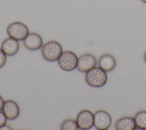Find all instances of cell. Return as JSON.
<instances>
[{"label":"cell","instance_id":"obj_17","mask_svg":"<svg viewBox=\"0 0 146 130\" xmlns=\"http://www.w3.org/2000/svg\"><path fill=\"white\" fill-rule=\"evenodd\" d=\"M4 100L3 99V97L0 95V111H1L2 110L3 105H4Z\"/></svg>","mask_w":146,"mask_h":130},{"label":"cell","instance_id":"obj_5","mask_svg":"<svg viewBox=\"0 0 146 130\" xmlns=\"http://www.w3.org/2000/svg\"><path fill=\"white\" fill-rule=\"evenodd\" d=\"M76 121L79 129H90L94 126V114L89 110H82L78 114Z\"/></svg>","mask_w":146,"mask_h":130},{"label":"cell","instance_id":"obj_13","mask_svg":"<svg viewBox=\"0 0 146 130\" xmlns=\"http://www.w3.org/2000/svg\"><path fill=\"white\" fill-rule=\"evenodd\" d=\"M136 128L142 130L146 129V111L142 110L137 112L134 117Z\"/></svg>","mask_w":146,"mask_h":130},{"label":"cell","instance_id":"obj_10","mask_svg":"<svg viewBox=\"0 0 146 130\" xmlns=\"http://www.w3.org/2000/svg\"><path fill=\"white\" fill-rule=\"evenodd\" d=\"M1 49L6 56H14L16 54L19 50V41L9 37L2 42Z\"/></svg>","mask_w":146,"mask_h":130},{"label":"cell","instance_id":"obj_11","mask_svg":"<svg viewBox=\"0 0 146 130\" xmlns=\"http://www.w3.org/2000/svg\"><path fill=\"white\" fill-rule=\"evenodd\" d=\"M99 67L106 72L112 71L116 66V60L111 54H104L99 58L98 61Z\"/></svg>","mask_w":146,"mask_h":130},{"label":"cell","instance_id":"obj_12","mask_svg":"<svg viewBox=\"0 0 146 130\" xmlns=\"http://www.w3.org/2000/svg\"><path fill=\"white\" fill-rule=\"evenodd\" d=\"M115 128L117 130H135L136 125L134 118L123 117L119 119L115 124Z\"/></svg>","mask_w":146,"mask_h":130},{"label":"cell","instance_id":"obj_18","mask_svg":"<svg viewBox=\"0 0 146 130\" xmlns=\"http://www.w3.org/2000/svg\"><path fill=\"white\" fill-rule=\"evenodd\" d=\"M144 61H145V62L146 63V51L145 52V53H144Z\"/></svg>","mask_w":146,"mask_h":130},{"label":"cell","instance_id":"obj_7","mask_svg":"<svg viewBox=\"0 0 146 130\" xmlns=\"http://www.w3.org/2000/svg\"><path fill=\"white\" fill-rule=\"evenodd\" d=\"M97 63V60L94 55L86 53L78 58L76 69L80 72L86 73L96 66Z\"/></svg>","mask_w":146,"mask_h":130},{"label":"cell","instance_id":"obj_8","mask_svg":"<svg viewBox=\"0 0 146 130\" xmlns=\"http://www.w3.org/2000/svg\"><path fill=\"white\" fill-rule=\"evenodd\" d=\"M25 48L31 51H36L41 49L43 45L42 37L38 33H29L23 40Z\"/></svg>","mask_w":146,"mask_h":130},{"label":"cell","instance_id":"obj_16","mask_svg":"<svg viewBox=\"0 0 146 130\" xmlns=\"http://www.w3.org/2000/svg\"><path fill=\"white\" fill-rule=\"evenodd\" d=\"M7 117L3 112L0 111V129L6 125L7 123Z\"/></svg>","mask_w":146,"mask_h":130},{"label":"cell","instance_id":"obj_3","mask_svg":"<svg viewBox=\"0 0 146 130\" xmlns=\"http://www.w3.org/2000/svg\"><path fill=\"white\" fill-rule=\"evenodd\" d=\"M9 37L17 41H23L29 34V30L26 25L19 21L10 23L6 29Z\"/></svg>","mask_w":146,"mask_h":130},{"label":"cell","instance_id":"obj_2","mask_svg":"<svg viewBox=\"0 0 146 130\" xmlns=\"http://www.w3.org/2000/svg\"><path fill=\"white\" fill-rule=\"evenodd\" d=\"M42 55L44 60L49 62L58 61L63 53L62 45L56 41H50L43 45Z\"/></svg>","mask_w":146,"mask_h":130},{"label":"cell","instance_id":"obj_6","mask_svg":"<svg viewBox=\"0 0 146 130\" xmlns=\"http://www.w3.org/2000/svg\"><path fill=\"white\" fill-rule=\"evenodd\" d=\"M112 124V118L108 112L104 110L97 111L94 113V127L98 130H107Z\"/></svg>","mask_w":146,"mask_h":130},{"label":"cell","instance_id":"obj_14","mask_svg":"<svg viewBox=\"0 0 146 130\" xmlns=\"http://www.w3.org/2000/svg\"><path fill=\"white\" fill-rule=\"evenodd\" d=\"M76 120L72 119H68L63 122L60 126V129L62 130H77L78 129Z\"/></svg>","mask_w":146,"mask_h":130},{"label":"cell","instance_id":"obj_4","mask_svg":"<svg viewBox=\"0 0 146 130\" xmlns=\"http://www.w3.org/2000/svg\"><path fill=\"white\" fill-rule=\"evenodd\" d=\"M78 57L71 51H65L62 53L58 60L59 67L66 72H71L76 68Z\"/></svg>","mask_w":146,"mask_h":130},{"label":"cell","instance_id":"obj_9","mask_svg":"<svg viewBox=\"0 0 146 130\" xmlns=\"http://www.w3.org/2000/svg\"><path fill=\"white\" fill-rule=\"evenodd\" d=\"M2 112L8 120H13L19 116L20 109L18 104L15 101L8 100L4 103Z\"/></svg>","mask_w":146,"mask_h":130},{"label":"cell","instance_id":"obj_1","mask_svg":"<svg viewBox=\"0 0 146 130\" xmlns=\"http://www.w3.org/2000/svg\"><path fill=\"white\" fill-rule=\"evenodd\" d=\"M85 80L87 84L91 87L100 88L106 84L108 76L106 72L100 67L95 66L86 72Z\"/></svg>","mask_w":146,"mask_h":130},{"label":"cell","instance_id":"obj_19","mask_svg":"<svg viewBox=\"0 0 146 130\" xmlns=\"http://www.w3.org/2000/svg\"><path fill=\"white\" fill-rule=\"evenodd\" d=\"M141 2H143L144 3H146V0H140Z\"/></svg>","mask_w":146,"mask_h":130},{"label":"cell","instance_id":"obj_15","mask_svg":"<svg viewBox=\"0 0 146 130\" xmlns=\"http://www.w3.org/2000/svg\"><path fill=\"white\" fill-rule=\"evenodd\" d=\"M7 61L6 55L4 53L1 49H0V69L3 68Z\"/></svg>","mask_w":146,"mask_h":130}]
</instances>
